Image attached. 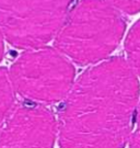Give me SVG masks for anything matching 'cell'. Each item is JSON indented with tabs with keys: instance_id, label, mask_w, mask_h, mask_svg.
Returning a JSON list of instances; mask_svg holds the SVG:
<instances>
[{
	"instance_id": "6da1fadb",
	"label": "cell",
	"mask_w": 140,
	"mask_h": 148,
	"mask_svg": "<svg viewBox=\"0 0 140 148\" xmlns=\"http://www.w3.org/2000/svg\"><path fill=\"white\" fill-rule=\"evenodd\" d=\"M139 82L127 60L112 57L74 81L58 113L60 148H125L134 131Z\"/></svg>"
},
{
	"instance_id": "7a4b0ae2",
	"label": "cell",
	"mask_w": 140,
	"mask_h": 148,
	"mask_svg": "<svg viewBox=\"0 0 140 148\" xmlns=\"http://www.w3.org/2000/svg\"><path fill=\"white\" fill-rule=\"evenodd\" d=\"M125 29L120 11L106 0H81L68 14L54 47L80 66L99 64L118 46Z\"/></svg>"
},
{
	"instance_id": "3957f363",
	"label": "cell",
	"mask_w": 140,
	"mask_h": 148,
	"mask_svg": "<svg viewBox=\"0 0 140 148\" xmlns=\"http://www.w3.org/2000/svg\"><path fill=\"white\" fill-rule=\"evenodd\" d=\"M8 71L16 95L43 106L61 102L76 81L71 62L51 46L25 49Z\"/></svg>"
},
{
	"instance_id": "277c9868",
	"label": "cell",
	"mask_w": 140,
	"mask_h": 148,
	"mask_svg": "<svg viewBox=\"0 0 140 148\" xmlns=\"http://www.w3.org/2000/svg\"><path fill=\"white\" fill-rule=\"evenodd\" d=\"M77 0H0V30L10 45L22 49L47 46Z\"/></svg>"
},
{
	"instance_id": "5b68a950",
	"label": "cell",
	"mask_w": 140,
	"mask_h": 148,
	"mask_svg": "<svg viewBox=\"0 0 140 148\" xmlns=\"http://www.w3.org/2000/svg\"><path fill=\"white\" fill-rule=\"evenodd\" d=\"M58 122L49 109L29 101L16 103L0 130V148H53Z\"/></svg>"
},
{
	"instance_id": "8992f818",
	"label": "cell",
	"mask_w": 140,
	"mask_h": 148,
	"mask_svg": "<svg viewBox=\"0 0 140 148\" xmlns=\"http://www.w3.org/2000/svg\"><path fill=\"white\" fill-rule=\"evenodd\" d=\"M14 95L16 92L11 84L9 71L5 68H0V130L16 106Z\"/></svg>"
},
{
	"instance_id": "52a82bcc",
	"label": "cell",
	"mask_w": 140,
	"mask_h": 148,
	"mask_svg": "<svg viewBox=\"0 0 140 148\" xmlns=\"http://www.w3.org/2000/svg\"><path fill=\"white\" fill-rule=\"evenodd\" d=\"M127 62L136 75L140 77V21L130 29L125 41Z\"/></svg>"
},
{
	"instance_id": "ba28073f",
	"label": "cell",
	"mask_w": 140,
	"mask_h": 148,
	"mask_svg": "<svg viewBox=\"0 0 140 148\" xmlns=\"http://www.w3.org/2000/svg\"><path fill=\"white\" fill-rule=\"evenodd\" d=\"M120 12L135 14L140 11V0H106Z\"/></svg>"
},
{
	"instance_id": "9c48e42d",
	"label": "cell",
	"mask_w": 140,
	"mask_h": 148,
	"mask_svg": "<svg viewBox=\"0 0 140 148\" xmlns=\"http://www.w3.org/2000/svg\"><path fill=\"white\" fill-rule=\"evenodd\" d=\"M128 148H140V101L138 104V110L136 114L134 131L129 139V147Z\"/></svg>"
},
{
	"instance_id": "30bf717a",
	"label": "cell",
	"mask_w": 140,
	"mask_h": 148,
	"mask_svg": "<svg viewBox=\"0 0 140 148\" xmlns=\"http://www.w3.org/2000/svg\"><path fill=\"white\" fill-rule=\"evenodd\" d=\"M5 36H3V34H2V32L0 30V62H1V59L3 57V54H5Z\"/></svg>"
}]
</instances>
